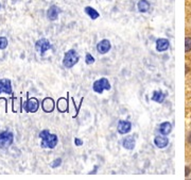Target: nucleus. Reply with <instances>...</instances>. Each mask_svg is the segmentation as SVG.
Masks as SVG:
<instances>
[{
  "label": "nucleus",
  "mask_w": 191,
  "mask_h": 180,
  "mask_svg": "<svg viewBox=\"0 0 191 180\" xmlns=\"http://www.w3.org/2000/svg\"><path fill=\"white\" fill-rule=\"evenodd\" d=\"M165 97H166V95H165L162 91H154L152 95V100L153 101L158 102V104H162L165 100Z\"/></svg>",
  "instance_id": "obj_16"
},
{
  "label": "nucleus",
  "mask_w": 191,
  "mask_h": 180,
  "mask_svg": "<svg viewBox=\"0 0 191 180\" xmlns=\"http://www.w3.org/2000/svg\"><path fill=\"white\" fill-rule=\"evenodd\" d=\"M9 45V42H8V38L5 36H0V49H5Z\"/></svg>",
  "instance_id": "obj_20"
},
{
  "label": "nucleus",
  "mask_w": 191,
  "mask_h": 180,
  "mask_svg": "<svg viewBox=\"0 0 191 180\" xmlns=\"http://www.w3.org/2000/svg\"><path fill=\"white\" fill-rule=\"evenodd\" d=\"M154 143L155 145L158 147V148H165L167 145L169 144V140L167 137H165L164 134L162 135H158L154 139Z\"/></svg>",
  "instance_id": "obj_13"
},
{
  "label": "nucleus",
  "mask_w": 191,
  "mask_h": 180,
  "mask_svg": "<svg viewBox=\"0 0 191 180\" xmlns=\"http://www.w3.org/2000/svg\"><path fill=\"white\" fill-rule=\"evenodd\" d=\"M191 50V37L185 38V51L188 52Z\"/></svg>",
  "instance_id": "obj_21"
},
{
  "label": "nucleus",
  "mask_w": 191,
  "mask_h": 180,
  "mask_svg": "<svg viewBox=\"0 0 191 180\" xmlns=\"http://www.w3.org/2000/svg\"><path fill=\"white\" fill-rule=\"evenodd\" d=\"M60 12H61V10H60V8H57L56 5H51V7L48 9L47 11V17L49 21H56L57 19V17H59V14Z\"/></svg>",
  "instance_id": "obj_10"
},
{
  "label": "nucleus",
  "mask_w": 191,
  "mask_h": 180,
  "mask_svg": "<svg viewBox=\"0 0 191 180\" xmlns=\"http://www.w3.org/2000/svg\"><path fill=\"white\" fill-rule=\"evenodd\" d=\"M189 142L191 143V133H190V135H189Z\"/></svg>",
  "instance_id": "obj_26"
},
{
  "label": "nucleus",
  "mask_w": 191,
  "mask_h": 180,
  "mask_svg": "<svg viewBox=\"0 0 191 180\" xmlns=\"http://www.w3.org/2000/svg\"><path fill=\"white\" fill-rule=\"evenodd\" d=\"M56 108L60 112L64 113L68 111V101L67 99L64 98V97H61V98L57 100V104H56Z\"/></svg>",
  "instance_id": "obj_15"
},
{
  "label": "nucleus",
  "mask_w": 191,
  "mask_h": 180,
  "mask_svg": "<svg viewBox=\"0 0 191 180\" xmlns=\"http://www.w3.org/2000/svg\"><path fill=\"white\" fill-rule=\"evenodd\" d=\"M14 141V134L11 131L0 132V149H7L12 145Z\"/></svg>",
  "instance_id": "obj_3"
},
{
  "label": "nucleus",
  "mask_w": 191,
  "mask_h": 180,
  "mask_svg": "<svg viewBox=\"0 0 191 180\" xmlns=\"http://www.w3.org/2000/svg\"><path fill=\"white\" fill-rule=\"evenodd\" d=\"M189 173H190V169H189V167H186V176H188Z\"/></svg>",
  "instance_id": "obj_25"
},
{
  "label": "nucleus",
  "mask_w": 191,
  "mask_h": 180,
  "mask_svg": "<svg viewBox=\"0 0 191 180\" xmlns=\"http://www.w3.org/2000/svg\"><path fill=\"white\" fill-rule=\"evenodd\" d=\"M122 145H123L124 148L128 149V150H132L135 147V139L132 135H128V137H125L123 140H122Z\"/></svg>",
  "instance_id": "obj_12"
},
{
  "label": "nucleus",
  "mask_w": 191,
  "mask_h": 180,
  "mask_svg": "<svg viewBox=\"0 0 191 180\" xmlns=\"http://www.w3.org/2000/svg\"><path fill=\"white\" fill-rule=\"evenodd\" d=\"M50 48H51V44H50V42L48 41L47 38H41V40H38L35 44L36 51L41 54L42 56H45L46 51L49 50Z\"/></svg>",
  "instance_id": "obj_6"
},
{
  "label": "nucleus",
  "mask_w": 191,
  "mask_h": 180,
  "mask_svg": "<svg viewBox=\"0 0 191 180\" xmlns=\"http://www.w3.org/2000/svg\"><path fill=\"white\" fill-rule=\"evenodd\" d=\"M79 54L75 50L71 49L69 51H67L64 56V60H63V65L65 66L66 68H71L72 66L75 65L78 62H79Z\"/></svg>",
  "instance_id": "obj_2"
},
{
  "label": "nucleus",
  "mask_w": 191,
  "mask_h": 180,
  "mask_svg": "<svg viewBox=\"0 0 191 180\" xmlns=\"http://www.w3.org/2000/svg\"><path fill=\"white\" fill-rule=\"evenodd\" d=\"M132 129V124L128 121H120L118 124V132L121 134H125L128 133Z\"/></svg>",
  "instance_id": "obj_11"
},
{
  "label": "nucleus",
  "mask_w": 191,
  "mask_h": 180,
  "mask_svg": "<svg viewBox=\"0 0 191 180\" xmlns=\"http://www.w3.org/2000/svg\"><path fill=\"white\" fill-rule=\"evenodd\" d=\"M1 93H7L9 95H12V84L10 79H0V94Z\"/></svg>",
  "instance_id": "obj_8"
},
{
  "label": "nucleus",
  "mask_w": 191,
  "mask_h": 180,
  "mask_svg": "<svg viewBox=\"0 0 191 180\" xmlns=\"http://www.w3.org/2000/svg\"><path fill=\"white\" fill-rule=\"evenodd\" d=\"M39 137L42 139L41 146L43 148H50L53 149L57 144V137L55 134L50 133L49 130H43L39 133Z\"/></svg>",
  "instance_id": "obj_1"
},
{
  "label": "nucleus",
  "mask_w": 191,
  "mask_h": 180,
  "mask_svg": "<svg viewBox=\"0 0 191 180\" xmlns=\"http://www.w3.org/2000/svg\"><path fill=\"white\" fill-rule=\"evenodd\" d=\"M169 46H170V43L166 38H158L157 41H156V49L159 52L167 50L169 48Z\"/></svg>",
  "instance_id": "obj_14"
},
{
  "label": "nucleus",
  "mask_w": 191,
  "mask_h": 180,
  "mask_svg": "<svg viewBox=\"0 0 191 180\" xmlns=\"http://www.w3.org/2000/svg\"><path fill=\"white\" fill-rule=\"evenodd\" d=\"M0 10H1V3H0Z\"/></svg>",
  "instance_id": "obj_27"
},
{
  "label": "nucleus",
  "mask_w": 191,
  "mask_h": 180,
  "mask_svg": "<svg viewBox=\"0 0 191 180\" xmlns=\"http://www.w3.org/2000/svg\"><path fill=\"white\" fill-rule=\"evenodd\" d=\"M23 109H25L26 112H29V113L37 112L38 109H39V101H38V99L35 98V97L30 98L29 95H28L27 100H26L25 104H23Z\"/></svg>",
  "instance_id": "obj_4"
},
{
  "label": "nucleus",
  "mask_w": 191,
  "mask_h": 180,
  "mask_svg": "<svg viewBox=\"0 0 191 180\" xmlns=\"http://www.w3.org/2000/svg\"><path fill=\"white\" fill-rule=\"evenodd\" d=\"M85 13L87 14L91 19H97V18L99 17V13H98V12L91 7H86L85 8Z\"/></svg>",
  "instance_id": "obj_19"
},
{
  "label": "nucleus",
  "mask_w": 191,
  "mask_h": 180,
  "mask_svg": "<svg viewBox=\"0 0 191 180\" xmlns=\"http://www.w3.org/2000/svg\"><path fill=\"white\" fill-rule=\"evenodd\" d=\"M94 91L98 94H102L104 90H110V83L108 82V80L106 78H102L100 80H97V81L94 82Z\"/></svg>",
  "instance_id": "obj_5"
},
{
  "label": "nucleus",
  "mask_w": 191,
  "mask_h": 180,
  "mask_svg": "<svg viewBox=\"0 0 191 180\" xmlns=\"http://www.w3.org/2000/svg\"><path fill=\"white\" fill-rule=\"evenodd\" d=\"M150 2H149L148 0H140L139 2H138V10L139 12L141 13H146L150 10Z\"/></svg>",
  "instance_id": "obj_18"
},
{
  "label": "nucleus",
  "mask_w": 191,
  "mask_h": 180,
  "mask_svg": "<svg viewBox=\"0 0 191 180\" xmlns=\"http://www.w3.org/2000/svg\"><path fill=\"white\" fill-rule=\"evenodd\" d=\"M85 62L87 65H91V64H94V58L91 56V54L87 53L86 54V58H85Z\"/></svg>",
  "instance_id": "obj_22"
},
{
  "label": "nucleus",
  "mask_w": 191,
  "mask_h": 180,
  "mask_svg": "<svg viewBox=\"0 0 191 180\" xmlns=\"http://www.w3.org/2000/svg\"><path fill=\"white\" fill-rule=\"evenodd\" d=\"M112 48V45H110V42L108 40H102L98 43L97 45V50L99 53L101 54H105L106 52H108Z\"/></svg>",
  "instance_id": "obj_9"
},
{
  "label": "nucleus",
  "mask_w": 191,
  "mask_h": 180,
  "mask_svg": "<svg viewBox=\"0 0 191 180\" xmlns=\"http://www.w3.org/2000/svg\"><path fill=\"white\" fill-rule=\"evenodd\" d=\"M42 108H43L44 112L51 113L52 111L54 110V108H55L54 100L51 97H46L45 99H43V101H42Z\"/></svg>",
  "instance_id": "obj_7"
},
{
  "label": "nucleus",
  "mask_w": 191,
  "mask_h": 180,
  "mask_svg": "<svg viewBox=\"0 0 191 180\" xmlns=\"http://www.w3.org/2000/svg\"><path fill=\"white\" fill-rule=\"evenodd\" d=\"M172 131V126H171L170 123L168 122H165L162 124H160L159 126V132L164 135H168L169 133Z\"/></svg>",
  "instance_id": "obj_17"
},
{
  "label": "nucleus",
  "mask_w": 191,
  "mask_h": 180,
  "mask_svg": "<svg viewBox=\"0 0 191 180\" xmlns=\"http://www.w3.org/2000/svg\"><path fill=\"white\" fill-rule=\"evenodd\" d=\"M74 143H75L76 146H81V145H83V141L80 140L79 137H75V139H74Z\"/></svg>",
  "instance_id": "obj_24"
},
{
  "label": "nucleus",
  "mask_w": 191,
  "mask_h": 180,
  "mask_svg": "<svg viewBox=\"0 0 191 180\" xmlns=\"http://www.w3.org/2000/svg\"><path fill=\"white\" fill-rule=\"evenodd\" d=\"M62 164V159L61 158H59V159H55L53 161V163L51 164V166L53 167V169H56L57 166H60V165Z\"/></svg>",
  "instance_id": "obj_23"
}]
</instances>
